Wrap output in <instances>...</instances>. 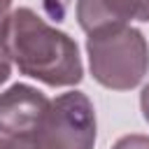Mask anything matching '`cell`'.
Returning <instances> with one entry per match:
<instances>
[{
    "label": "cell",
    "mask_w": 149,
    "mask_h": 149,
    "mask_svg": "<svg viewBox=\"0 0 149 149\" xmlns=\"http://www.w3.org/2000/svg\"><path fill=\"white\" fill-rule=\"evenodd\" d=\"M7 44L16 68L47 86H74L84 68L79 49L70 35L51 28L30 7L12 12Z\"/></svg>",
    "instance_id": "6da1fadb"
},
{
    "label": "cell",
    "mask_w": 149,
    "mask_h": 149,
    "mask_svg": "<svg viewBox=\"0 0 149 149\" xmlns=\"http://www.w3.org/2000/svg\"><path fill=\"white\" fill-rule=\"evenodd\" d=\"M86 49L91 74L105 88H135L149 70V47L137 28L112 26L95 30L88 35Z\"/></svg>",
    "instance_id": "7a4b0ae2"
},
{
    "label": "cell",
    "mask_w": 149,
    "mask_h": 149,
    "mask_svg": "<svg viewBox=\"0 0 149 149\" xmlns=\"http://www.w3.org/2000/svg\"><path fill=\"white\" fill-rule=\"evenodd\" d=\"M37 149H93L95 109L91 100L70 91L51 100L44 119L33 130Z\"/></svg>",
    "instance_id": "3957f363"
},
{
    "label": "cell",
    "mask_w": 149,
    "mask_h": 149,
    "mask_svg": "<svg viewBox=\"0 0 149 149\" xmlns=\"http://www.w3.org/2000/svg\"><path fill=\"white\" fill-rule=\"evenodd\" d=\"M51 100L33 86L14 84L0 93V135L14 137L33 133L44 119Z\"/></svg>",
    "instance_id": "277c9868"
},
{
    "label": "cell",
    "mask_w": 149,
    "mask_h": 149,
    "mask_svg": "<svg viewBox=\"0 0 149 149\" xmlns=\"http://www.w3.org/2000/svg\"><path fill=\"white\" fill-rule=\"evenodd\" d=\"M77 19L88 35L128 21H149V0H77Z\"/></svg>",
    "instance_id": "5b68a950"
},
{
    "label": "cell",
    "mask_w": 149,
    "mask_h": 149,
    "mask_svg": "<svg viewBox=\"0 0 149 149\" xmlns=\"http://www.w3.org/2000/svg\"><path fill=\"white\" fill-rule=\"evenodd\" d=\"M9 72H12V54H9L7 37L0 35V84L9 79Z\"/></svg>",
    "instance_id": "8992f818"
},
{
    "label": "cell",
    "mask_w": 149,
    "mask_h": 149,
    "mask_svg": "<svg viewBox=\"0 0 149 149\" xmlns=\"http://www.w3.org/2000/svg\"><path fill=\"white\" fill-rule=\"evenodd\" d=\"M112 149H149L147 135H123Z\"/></svg>",
    "instance_id": "52a82bcc"
},
{
    "label": "cell",
    "mask_w": 149,
    "mask_h": 149,
    "mask_svg": "<svg viewBox=\"0 0 149 149\" xmlns=\"http://www.w3.org/2000/svg\"><path fill=\"white\" fill-rule=\"evenodd\" d=\"M12 0H0V35L7 37L9 33V21H12Z\"/></svg>",
    "instance_id": "ba28073f"
},
{
    "label": "cell",
    "mask_w": 149,
    "mask_h": 149,
    "mask_svg": "<svg viewBox=\"0 0 149 149\" xmlns=\"http://www.w3.org/2000/svg\"><path fill=\"white\" fill-rule=\"evenodd\" d=\"M140 107H142V116H144V121L149 123V84L142 88V95H140Z\"/></svg>",
    "instance_id": "9c48e42d"
},
{
    "label": "cell",
    "mask_w": 149,
    "mask_h": 149,
    "mask_svg": "<svg viewBox=\"0 0 149 149\" xmlns=\"http://www.w3.org/2000/svg\"><path fill=\"white\" fill-rule=\"evenodd\" d=\"M0 142H2V140H0Z\"/></svg>",
    "instance_id": "30bf717a"
}]
</instances>
